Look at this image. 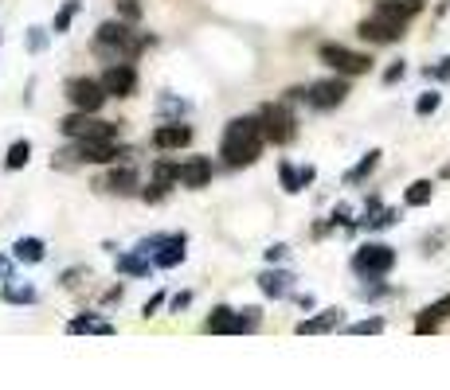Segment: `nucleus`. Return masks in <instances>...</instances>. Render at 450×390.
I'll list each match as a JSON object with an SVG mask.
<instances>
[{
	"instance_id": "423d86ee",
	"label": "nucleus",
	"mask_w": 450,
	"mask_h": 390,
	"mask_svg": "<svg viewBox=\"0 0 450 390\" xmlns=\"http://www.w3.org/2000/svg\"><path fill=\"white\" fill-rule=\"evenodd\" d=\"M67 98L75 109H87V114H98L106 106L110 90L102 86V78H70L67 82Z\"/></svg>"
},
{
	"instance_id": "bb28decb",
	"label": "nucleus",
	"mask_w": 450,
	"mask_h": 390,
	"mask_svg": "<svg viewBox=\"0 0 450 390\" xmlns=\"http://www.w3.org/2000/svg\"><path fill=\"white\" fill-rule=\"evenodd\" d=\"M28 156H31V145H28V141H16V145L8 148V156H4V168H12V172H16V168L28 164Z\"/></svg>"
},
{
	"instance_id": "6e6552de",
	"label": "nucleus",
	"mask_w": 450,
	"mask_h": 390,
	"mask_svg": "<svg viewBox=\"0 0 450 390\" xmlns=\"http://www.w3.org/2000/svg\"><path fill=\"white\" fill-rule=\"evenodd\" d=\"M345 98H349V82H345V78H325V82H313V86L306 90V102H310L313 109H337Z\"/></svg>"
},
{
	"instance_id": "a211bd4d",
	"label": "nucleus",
	"mask_w": 450,
	"mask_h": 390,
	"mask_svg": "<svg viewBox=\"0 0 450 390\" xmlns=\"http://www.w3.org/2000/svg\"><path fill=\"white\" fill-rule=\"evenodd\" d=\"M278 176H282V187H286V192H301V187L306 184H313V168H290V164H278Z\"/></svg>"
},
{
	"instance_id": "412c9836",
	"label": "nucleus",
	"mask_w": 450,
	"mask_h": 390,
	"mask_svg": "<svg viewBox=\"0 0 450 390\" xmlns=\"http://www.w3.org/2000/svg\"><path fill=\"white\" fill-rule=\"evenodd\" d=\"M106 187L118 192V195H130L133 187H137V172H133V168H114V172L106 176Z\"/></svg>"
},
{
	"instance_id": "4c0bfd02",
	"label": "nucleus",
	"mask_w": 450,
	"mask_h": 390,
	"mask_svg": "<svg viewBox=\"0 0 450 390\" xmlns=\"http://www.w3.org/2000/svg\"><path fill=\"white\" fill-rule=\"evenodd\" d=\"M286 258V246H270L267 250V262H282Z\"/></svg>"
},
{
	"instance_id": "0eeeda50",
	"label": "nucleus",
	"mask_w": 450,
	"mask_h": 390,
	"mask_svg": "<svg viewBox=\"0 0 450 390\" xmlns=\"http://www.w3.org/2000/svg\"><path fill=\"white\" fill-rule=\"evenodd\" d=\"M262 121V136H267L270 145H286V141H294V133H298V121H294V114L286 106H262L259 114Z\"/></svg>"
},
{
	"instance_id": "f3484780",
	"label": "nucleus",
	"mask_w": 450,
	"mask_h": 390,
	"mask_svg": "<svg viewBox=\"0 0 450 390\" xmlns=\"http://www.w3.org/2000/svg\"><path fill=\"white\" fill-rule=\"evenodd\" d=\"M188 141H192V129L180 125V121L177 125H160L157 133H153V145L157 148H180V145H188Z\"/></svg>"
},
{
	"instance_id": "79ce46f5",
	"label": "nucleus",
	"mask_w": 450,
	"mask_h": 390,
	"mask_svg": "<svg viewBox=\"0 0 450 390\" xmlns=\"http://www.w3.org/2000/svg\"><path fill=\"white\" fill-rule=\"evenodd\" d=\"M8 273H12V265H8V258H0V277L8 281Z\"/></svg>"
},
{
	"instance_id": "20e7f679",
	"label": "nucleus",
	"mask_w": 450,
	"mask_h": 390,
	"mask_svg": "<svg viewBox=\"0 0 450 390\" xmlns=\"http://www.w3.org/2000/svg\"><path fill=\"white\" fill-rule=\"evenodd\" d=\"M63 133L75 136V141H114L118 136V125L114 121H98L87 109H75L70 117H63Z\"/></svg>"
},
{
	"instance_id": "c9c22d12",
	"label": "nucleus",
	"mask_w": 450,
	"mask_h": 390,
	"mask_svg": "<svg viewBox=\"0 0 450 390\" xmlns=\"http://www.w3.org/2000/svg\"><path fill=\"white\" fill-rule=\"evenodd\" d=\"M121 16H126V20H137V16H141V8L133 4V0H121Z\"/></svg>"
},
{
	"instance_id": "f8f14e48",
	"label": "nucleus",
	"mask_w": 450,
	"mask_h": 390,
	"mask_svg": "<svg viewBox=\"0 0 450 390\" xmlns=\"http://www.w3.org/2000/svg\"><path fill=\"white\" fill-rule=\"evenodd\" d=\"M211 180V160L208 156H188L180 164V184L184 187H204Z\"/></svg>"
},
{
	"instance_id": "473e14b6",
	"label": "nucleus",
	"mask_w": 450,
	"mask_h": 390,
	"mask_svg": "<svg viewBox=\"0 0 450 390\" xmlns=\"http://www.w3.org/2000/svg\"><path fill=\"white\" fill-rule=\"evenodd\" d=\"M352 336H372V332H384V320L380 316H372V320H360V324H352Z\"/></svg>"
},
{
	"instance_id": "a878e982",
	"label": "nucleus",
	"mask_w": 450,
	"mask_h": 390,
	"mask_svg": "<svg viewBox=\"0 0 450 390\" xmlns=\"http://www.w3.org/2000/svg\"><path fill=\"white\" fill-rule=\"evenodd\" d=\"M208 332H220V336L235 332V312H231V309H223V304H220V309H216V312L208 316Z\"/></svg>"
},
{
	"instance_id": "2eb2a0df",
	"label": "nucleus",
	"mask_w": 450,
	"mask_h": 390,
	"mask_svg": "<svg viewBox=\"0 0 450 390\" xmlns=\"http://www.w3.org/2000/svg\"><path fill=\"white\" fill-rule=\"evenodd\" d=\"M442 320H450V297H442V301L427 304V309H423V316L415 320V332H419V336H427V332H435Z\"/></svg>"
},
{
	"instance_id": "4468645a",
	"label": "nucleus",
	"mask_w": 450,
	"mask_h": 390,
	"mask_svg": "<svg viewBox=\"0 0 450 390\" xmlns=\"http://www.w3.org/2000/svg\"><path fill=\"white\" fill-rule=\"evenodd\" d=\"M357 31H360V39H368V43H396V39L403 36L400 28H391V24H384V20H376V16H368Z\"/></svg>"
},
{
	"instance_id": "f704fd0d",
	"label": "nucleus",
	"mask_w": 450,
	"mask_h": 390,
	"mask_svg": "<svg viewBox=\"0 0 450 390\" xmlns=\"http://www.w3.org/2000/svg\"><path fill=\"white\" fill-rule=\"evenodd\" d=\"M403 70H407L403 63H391V67L384 70V82H388V86H391V82H400V78H403Z\"/></svg>"
},
{
	"instance_id": "9d476101",
	"label": "nucleus",
	"mask_w": 450,
	"mask_h": 390,
	"mask_svg": "<svg viewBox=\"0 0 450 390\" xmlns=\"http://www.w3.org/2000/svg\"><path fill=\"white\" fill-rule=\"evenodd\" d=\"M102 86L110 90V98H130L137 90V70L130 63H110L102 70Z\"/></svg>"
},
{
	"instance_id": "dca6fc26",
	"label": "nucleus",
	"mask_w": 450,
	"mask_h": 390,
	"mask_svg": "<svg viewBox=\"0 0 450 390\" xmlns=\"http://www.w3.org/2000/svg\"><path fill=\"white\" fill-rule=\"evenodd\" d=\"M290 285H294V273H286V270H267L259 277V289L267 292V297H274V301H278V297H286V292H290Z\"/></svg>"
},
{
	"instance_id": "e433bc0d",
	"label": "nucleus",
	"mask_w": 450,
	"mask_h": 390,
	"mask_svg": "<svg viewBox=\"0 0 450 390\" xmlns=\"http://www.w3.org/2000/svg\"><path fill=\"white\" fill-rule=\"evenodd\" d=\"M333 223H340V226H352V223H349V207H345V203H340L337 211H333Z\"/></svg>"
},
{
	"instance_id": "5701e85b",
	"label": "nucleus",
	"mask_w": 450,
	"mask_h": 390,
	"mask_svg": "<svg viewBox=\"0 0 450 390\" xmlns=\"http://www.w3.org/2000/svg\"><path fill=\"white\" fill-rule=\"evenodd\" d=\"M12 254H16V262L36 265V262H43V242L40 238H20V242L12 246Z\"/></svg>"
},
{
	"instance_id": "7ed1b4c3",
	"label": "nucleus",
	"mask_w": 450,
	"mask_h": 390,
	"mask_svg": "<svg viewBox=\"0 0 450 390\" xmlns=\"http://www.w3.org/2000/svg\"><path fill=\"white\" fill-rule=\"evenodd\" d=\"M391 265H396V250H391L388 242H364L357 254H352V273H360V277H384V273H391Z\"/></svg>"
},
{
	"instance_id": "a19ab883",
	"label": "nucleus",
	"mask_w": 450,
	"mask_h": 390,
	"mask_svg": "<svg viewBox=\"0 0 450 390\" xmlns=\"http://www.w3.org/2000/svg\"><path fill=\"white\" fill-rule=\"evenodd\" d=\"M40 47H43V31L36 28V31H31V51H40Z\"/></svg>"
},
{
	"instance_id": "72a5a7b5",
	"label": "nucleus",
	"mask_w": 450,
	"mask_h": 390,
	"mask_svg": "<svg viewBox=\"0 0 450 390\" xmlns=\"http://www.w3.org/2000/svg\"><path fill=\"white\" fill-rule=\"evenodd\" d=\"M427 75H430V78H439V82H450V55L442 58L439 67H427Z\"/></svg>"
},
{
	"instance_id": "f257e3e1",
	"label": "nucleus",
	"mask_w": 450,
	"mask_h": 390,
	"mask_svg": "<svg viewBox=\"0 0 450 390\" xmlns=\"http://www.w3.org/2000/svg\"><path fill=\"white\" fill-rule=\"evenodd\" d=\"M262 121L259 117H235L227 121L223 129V145H220V156L227 160L231 168H243V164H255L262 153Z\"/></svg>"
},
{
	"instance_id": "9b49d317",
	"label": "nucleus",
	"mask_w": 450,
	"mask_h": 390,
	"mask_svg": "<svg viewBox=\"0 0 450 390\" xmlns=\"http://www.w3.org/2000/svg\"><path fill=\"white\" fill-rule=\"evenodd\" d=\"M75 156H79V160H90V164H114L121 153L114 148V141H79Z\"/></svg>"
},
{
	"instance_id": "58836bf2",
	"label": "nucleus",
	"mask_w": 450,
	"mask_h": 390,
	"mask_svg": "<svg viewBox=\"0 0 450 390\" xmlns=\"http://www.w3.org/2000/svg\"><path fill=\"white\" fill-rule=\"evenodd\" d=\"M188 304H192V292H180V297H172V309H188Z\"/></svg>"
},
{
	"instance_id": "393cba45",
	"label": "nucleus",
	"mask_w": 450,
	"mask_h": 390,
	"mask_svg": "<svg viewBox=\"0 0 450 390\" xmlns=\"http://www.w3.org/2000/svg\"><path fill=\"white\" fill-rule=\"evenodd\" d=\"M380 164V148H372V153H364V160H360L357 168H352L349 176H345V184H360V180H368L372 176V168Z\"/></svg>"
},
{
	"instance_id": "4be33fe9",
	"label": "nucleus",
	"mask_w": 450,
	"mask_h": 390,
	"mask_svg": "<svg viewBox=\"0 0 450 390\" xmlns=\"http://www.w3.org/2000/svg\"><path fill=\"white\" fill-rule=\"evenodd\" d=\"M337 324H340V312L329 309V312H321V316H313V320H301L298 332L301 336H313V332H329V328H337Z\"/></svg>"
},
{
	"instance_id": "aec40b11",
	"label": "nucleus",
	"mask_w": 450,
	"mask_h": 390,
	"mask_svg": "<svg viewBox=\"0 0 450 390\" xmlns=\"http://www.w3.org/2000/svg\"><path fill=\"white\" fill-rule=\"evenodd\" d=\"M149 254H121L118 258V273H130V277H149Z\"/></svg>"
},
{
	"instance_id": "7c9ffc66",
	"label": "nucleus",
	"mask_w": 450,
	"mask_h": 390,
	"mask_svg": "<svg viewBox=\"0 0 450 390\" xmlns=\"http://www.w3.org/2000/svg\"><path fill=\"white\" fill-rule=\"evenodd\" d=\"M75 12H79V0H67V4L59 8V16H55V36L70 28V20H75Z\"/></svg>"
},
{
	"instance_id": "6ab92c4d",
	"label": "nucleus",
	"mask_w": 450,
	"mask_h": 390,
	"mask_svg": "<svg viewBox=\"0 0 450 390\" xmlns=\"http://www.w3.org/2000/svg\"><path fill=\"white\" fill-rule=\"evenodd\" d=\"M67 332H90V336H114V324L102 316H75L67 324Z\"/></svg>"
},
{
	"instance_id": "2f4dec72",
	"label": "nucleus",
	"mask_w": 450,
	"mask_h": 390,
	"mask_svg": "<svg viewBox=\"0 0 450 390\" xmlns=\"http://www.w3.org/2000/svg\"><path fill=\"white\" fill-rule=\"evenodd\" d=\"M396 219H400L396 211H380V214H372V219H364V226H368V231H384V226H391Z\"/></svg>"
},
{
	"instance_id": "c85d7f7f",
	"label": "nucleus",
	"mask_w": 450,
	"mask_h": 390,
	"mask_svg": "<svg viewBox=\"0 0 450 390\" xmlns=\"http://www.w3.org/2000/svg\"><path fill=\"white\" fill-rule=\"evenodd\" d=\"M259 309H243V312H235V332H255L259 328Z\"/></svg>"
},
{
	"instance_id": "cd10ccee",
	"label": "nucleus",
	"mask_w": 450,
	"mask_h": 390,
	"mask_svg": "<svg viewBox=\"0 0 450 390\" xmlns=\"http://www.w3.org/2000/svg\"><path fill=\"white\" fill-rule=\"evenodd\" d=\"M4 301L8 304H31L36 301V289H31V285H4Z\"/></svg>"
},
{
	"instance_id": "ea45409f",
	"label": "nucleus",
	"mask_w": 450,
	"mask_h": 390,
	"mask_svg": "<svg viewBox=\"0 0 450 390\" xmlns=\"http://www.w3.org/2000/svg\"><path fill=\"white\" fill-rule=\"evenodd\" d=\"M160 301H165V297H153V301H145V309H141V312H145V316H153V312L160 309Z\"/></svg>"
},
{
	"instance_id": "1a4fd4ad",
	"label": "nucleus",
	"mask_w": 450,
	"mask_h": 390,
	"mask_svg": "<svg viewBox=\"0 0 450 390\" xmlns=\"http://www.w3.org/2000/svg\"><path fill=\"white\" fill-rule=\"evenodd\" d=\"M419 12H423V0H380L372 16L403 31V28H407V20H411V16H419Z\"/></svg>"
},
{
	"instance_id": "c756f323",
	"label": "nucleus",
	"mask_w": 450,
	"mask_h": 390,
	"mask_svg": "<svg viewBox=\"0 0 450 390\" xmlns=\"http://www.w3.org/2000/svg\"><path fill=\"white\" fill-rule=\"evenodd\" d=\"M439 102H442L439 90H427V94H419V102H415V114H419V117L435 114V109H439Z\"/></svg>"
},
{
	"instance_id": "ddd939ff",
	"label": "nucleus",
	"mask_w": 450,
	"mask_h": 390,
	"mask_svg": "<svg viewBox=\"0 0 450 390\" xmlns=\"http://www.w3.org/2000/svg\"><path fill=\"white\" fill-rule=\"evenodd\" d=\"M180 262H184V234H169V238L153 250V265L172 270V265H180Z\"/></svg>"
},
{
	"instance_id": "39448f33",
	"label": "nucleus",
	"mask_w": 450,
	"mask_h": 390,
	"mask_svg": "<svg viewBox=\"0 0 450 390\" xmlns=\"http://www.w3.org/2000/svg\"><path fill=\"white\" fill-rule=\"evenodd\" d=\"M321 63H325V67H333L337 75H345V78L368 75V70H372V58H368V55L340 47V43H321Z\"/></svg>"
},
{
	"instance_id": "b1692460",
	"label": "nucleus",
	"mask_w": 450,
	"mask_h": 390,
	"mask_svg": "<svg viewBox=\"0 0 450 390\" xmlns=\"http://www.w3.org/2000/svg\"><path fill=\"white\" fill-rule=\"evenodd\" d=\"M430 195H435V184H430V180H415V184L403 192V203L407 207H427Z\"/></svg>"
},
{
	"instance_id": "f03ea898",
	"label": "nucleus",
	"mask_w": 450,
	"mask_h": 390,
	"mask_svg": "<svg viewBox=\"0 0 450 390\" xmlns=\"http://www.w3.org/2000/svg\"><path fill=\"white\" fill-rule=\"evenodd\" d=\"M141 47H145V39H137L126 24H114V20H106L98 28V36H94V51L106 55L110 63H126V58H133Z\"/></svg>"
}]
</instances>
